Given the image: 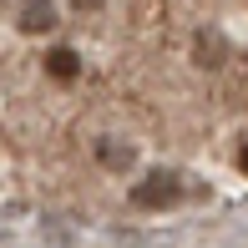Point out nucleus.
I'll list each match as a JSON object with an SVG mask.
<instances>
[{
  "instance_id": "obj_1",
  "label": "nucleus",
  "mask_w": 248,
  "mask_h": 248,
  "mask_svg": "<svg viewBox=\"0 0 248 248\" xmlns=\"http://www.w3.org/2000/svg\"><path fill=\"white\" fill-rule=\"evenodd\" d=\"M172 198H183V177L177 172H152L147 183H137V193H132L137 208H167Z\"/></svg>"
},
{
  "instance_id": "obj_4",
  "label": "nucleus",
  "mask_w": 248,
  "mask_h": 248,
  "mask_svg": "<svg viewBox=\"0 0 248 248\" xmlns=\"http://www.w3.org/2000/svg\"><path fill=\"white\" fill-rule=\"evenodd\" d=\"M198 61H202V66H218V61H223V41H218V36H202V41H198Z\"/></svg>"
},
{
  "instance_id": "obj_6",
  "label": "nucleus",
  "mask_w": 248,
  "mask_h": 248,
  "mask_svg": "<svg viewBox=\"0 0 248 248\" xmlns=\"http://www.w3.org/2000/svg\"><path fill=\"white\" fill-rule=\"evenodd\" d=\"M238 162H243V167H248V147H243V157H238Z\"/></svg>"
},
{
  "instance_id": "obj_3",
  "label": "nucleus",
  "mask_w": 248,
  "mask_h": 248,
  "mask_svg": "<svg viewBox=\"0 0 248 248\" xmlns=\"http://www.w3.org/2000/svg\"><path fill=\"white\" fill-rule=\"evenodd\" d=\"M46 71L56 76V81H71V76L81 71V61H76V51H66V46H56V51L46 56Z\"/></svg>"
},
{
  "instance_id": "obj_2",
  "label": "nucleus",
  "mask_w": 248,
  "mask_h": 248,
  "mask_svg": "<svg viewBox=\"0 0 248 248\" xmlns=\"http://www.w3.org/2000/svg\"><path fill=\"white\" fill-rule=\"evenodd\" d=\"M51 26H56V10L46 5V0H31L26 16H20V31H26V36H36V31H51Z\"/></svg>"
},
{
  "instance_id": "obj_5",
  "label": "nucleus",
  "mask_w": 248,
  "mask_h": 248,
  "mask_svg": "<svg viewBox=\"0 0 248 248\" xmlns=\"http://www.w3.org/2000/svg\"><path fill=\"white\" fill-rule=\"evenodd\" d=\"M71 5H76V10H101L107 0H71Z\"/></svg>"
}]
</instances>
